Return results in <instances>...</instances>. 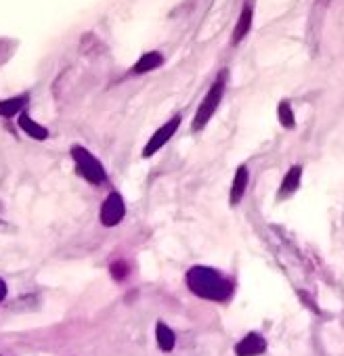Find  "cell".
I'll return each mask as SVG.
<instances>
[{
  "mask_svg": "<svg viewBox=\"0 0 344 356\" xmlns=\"http://www.w3.org/2000/svg\"><path fill=\"white\" fill-rule=\"evenodd\" d=\"M111 277H114L116 281H122V279H126V277H128V264H126L124 260H118V262H114V264H111Z\"/></svg>",
  "mask_w": 344,
  "mask_h": 356,
  "instance_id": "15",
  "label": "cell"
},
{
  "mask_svg": "<svg viewBox=\"0 0 344 356\" xmlns=\"http://www.w3.org/2000/svg\"><path fill=\"white\" fill-rule=\"evenodd\" d=\"M248 183H250V172H248V165H240L235 170V176H233V183H231V191H229V204L231 208H235L237 204H242L246 191H248Z\"/></svg>",
  "mask_w": 344,
  "mask_h": 356,
  "instance_id": "7",
  "label": "cell"
},
{
  "mask_svg": "<svg viewBox=\"0 0 344 356\" xmlns=\"http://www.w3.org/2000/svg\"><path fill=\"white\" fill-rule=\"evenodd\" d=\"M19 126H22V130H24L26 134H30V136H32V138H36V140H45V138H49V130H47L45 126L36 124L28 113H24V115L19 118Z\"/></svg>",
  "mask_w": 344,
  "mask_h": 356,
  "instance_id": "12",
  "label": "cell"
},
{
  "mask_svg": "<svg viewBox=\"0 0 344 356\" xmlns=\"http://www.w3.org/2000/svg\"><path fill=\"white\" fill-rule=\"evenodd\" d=\"M155 339H157V346L164 350V352H170L177 343V337H175V331H172L166 323H157L155 325Z\"/></svg>",
  "mask_w": 344,
  "mask_h": 356,
  "instance_id": "11",
  "label": "cell"
},
{
  "mask_svg": "<svg viewBox=\"0 0 344 356\" xmlns=\"http://www.w3.org/2000/svg\"><path fill=\"white\" fill-rule=\"evenodd\" d=\"M164 63V55L159 51H149L145 55H141V59L132 65V74L141 76V74H149L153 70H157Z\"/></svg>",
  "mask_w": 344,
  "mask_h": 356,
  "instance_id": "10",
  "label": "cell"
},
{
  "mask_svg": "<svg viewBox=\"0 0 344 356\" xmlns=\"http://www.w3.org/2000/svg\"><path fill=\"white\" fill-rule=\"evenodd\" d=\"M124 214H126L124 197H122L118 191L109 193V195L105 197L103 206H101V214H99V216H101V225H103V227H116V225L122 222Z\"/></svg>",
  "mask_w": 344,
  "mask_h": 356,
  "instance_id": "5",
  "label": "cell"
},
{
  "mask_svg": "<svg viewBox=\"0 0 344 356\" xmlns=\"http://www.w3.org/2000/svg\"><path fill=\"white\" fill-rule=\"evenodd\" d=\"M72 157H74V161H76L78 172L86 178V181H88L91 185H101V183L107 181V174H105L103 163H101L88 149H84V147H80V145H74V147H72Z\"/></svg>",
  "mask_w": 344,
  "mask_h": 356,
  "instance_id": "3",
  "label": "cell"
},
{
  "mask_svg": "<svg viewBox=\"0 0 344 356\" xmlns=\"http://www.w3.org/2000/svg\"><path fill=\"white\" fill-rule=\"evenodd\" d=\"M26 101H28L26 95L15 97V99H7V101H0V115H3V118H11L13 113H17L26 105Z\"/></svg>",
  "mask_w": 344,
  "mask_h": 356,
  "instance_id": "14",
  "label": "cell"
},
{
  "mask_svg": "<svg viewBox=\"0 0 344 356\" xmlns=\"http://www.w3.org/2000/svg\"><path fill=\"white\" fill-rule=\"evenodd\" d=\"M225 86H227V74L221 72L217 76V80L212 82V86L208 88V92L204 95V99H202V103H200V107L196 111V118L191 122L194 132H200V130H204L208 126V122L212 120V115L221 107V101L225 97Z\"/></svg>",
  "mask_w": 344,
  "mask_h": 356,
  "instance_id": "2",
  "label": "cell"
},
{
  "mask_svg": "<svg viewBox=\"0 0 344 356\" xmlns=\"http://www.w3.org/2000/svg\"><path fill=\"white\" fill-rule=\"evenodd\" d=\"M267 350V341L263 335L258 333H248L242 341H237L235 346V354L237 356H258Z\"/></svg>",
  "mask_w": 344,
  "mask_h": 356,
  "instance_id": "9",
  "label": "cell"
},
{
  "mask_svg": "<svg viewBox=\"0 0 344 356\" xmlns=\"http://www.w3.org/2000/svg\"><path fill=\"white\" fill-rule=\"evenodd\" d=\"M7 298V283L0 279V302H3Z\"/></svg>",
  "mask_w": 344,
  "mask_h": 356,
  "instance_id": "16",
  "label": "cell"
},
{
  "mask_svg": "<svg viewBox=\"0 0 344 356\" xmlns=\"http://www.w3.org/2000/svg\"><path fill=\"white\" fill-rule=\"evenodd\" d=\"M300 181H302V165H292L283 178H281V185L277 191V200H290L298 189H300Z\"/></svg>",
  "mask_w": 344,
  "mask_h": 356,
  "instance_id": "8",
  "label": "cell"
},
{
  "mask_svg": "<svg viewBox=\"0 0 344 356\" xmlns=\"http://www.w3.org/2000/svg\"><path fill=\"white\" fill-rule=\"evenodd\" d=\"M181 122H183V115L181 113H177V115H172L164 126H159L153 134H151V138L147 140V145H145V149H143V157L147 159V157H153L172 136L177 134V130L181 128Z\"/></svg>",
  "mask_w": 344,
  "mask_h": 356,
  "instance_id": "4",
  "label": "cell"
},
{
  "mask_svg": "<svg viewBox=\"0 0 344 356\" xmlns=\"http://www.w3.org/2000/svg\"><path fill=\"white\" fill-rule=\"evenodd\" d=\"M254 3L256 0H246L242 11H240V17L235 22V28H233V36H231V44L233 47H240L244 42V38L250 34L252 30V24H254Z\"/></svg>",
  "mask_w": 344,
  "mask_h": 356,
  "instance_id": "6",
  "label": "cell"
},
{
  "mask_svg": "<svg viewBox=\"0 0 344 356\" xmlns=\"http://www.w3.org/2000/svg\"><path fill=\"white\" fill-rule=\"evenodd\" d=\"M187 287L202 300L210 302H227L233 296V281L217 268L210 266H194L187 270Z\"/></svg>",
  "mask_w": 344,
  "mask_h": 356,
  "instance_id": "1",
  "label": "cell"
},
{
  "mask_svg": "<svg viewBox=\"0 0 344 356\" xmlns=\"http://www.w3.org/2000/svg\"><path fill=\"white\" fill-rule=\"evenodd\" d=\"M277 118H279V124L286 128V130H292L296 126V118H294V109L290 105V101H281L277 105Z\"/></svg>",
  "mask_w": 344,
  "mask_h": 356,
  "instance_id": "13",
  "label": "cell"
}]
</instances>
